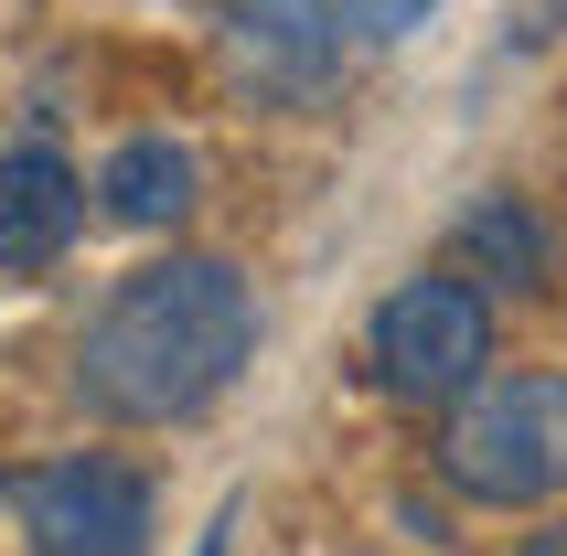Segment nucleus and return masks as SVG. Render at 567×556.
I'll use <instances>...</instances> for the list:
<instances>
[{
	"instance_id": "obj_1",
	"label": "nucleus",
	"mask_w": 567,
	"mask_h": 556,
	"mask_svg": "<svg viewBox=\"0 0 567 556\" xmlns=\"http://www.w3.org/2000/svg\"><path fill=\"white\" fill-rule=\"evenodd\" d=\"M247 353H257V289L225 257H161L96 300L86 342H75V397L118 429H172L193 406H215Z\"/></svg>"
},
{
	"instance_id": "obj_2",
	"label": "nucleus",
	"mask_w": 567,
	"mask_h": 556,
	"mask_svg": "<svg viewBox=\"0 0 567 556\" xmlns=\"http://www.w3.org/2000/svg\"><path fill=\"white\" fill-rule=\"evenodd\" d=\"M440 471L461 503H546L567 493V374H482L440 429Z\"/></svg>"
},
{
	"instance_id": "obj_3",
	"label": "nucleus",
	"mask_w": 567,
	"mask_h": 556,
	"mask_svg": "<svg viewBox=\"0 0 567 556\" xmlns=\"http://www.w3.org/2000/svg\"><path fill=\"white\" fill-rule=\"evenodd\" d=\"M364 364L396 406H461L493 364V310L472 278H408L364 332Z\"/></svg>"
},
{
	"instance_id": "obj_4",
	"label": "nucleus",
	"mask_w": 567,
	"mask_h": 556,
	"mask_svg": "<svg viewBox=\"0 0 567 556\" xmlns=\"http://www.w3.org/2000/svg\"><path fill=\"white\" fill-rule=\"evenodd\" d=\"M11 514H22L32 556H151V482L107 450H75V461H32L0 482Z\"/></svg>"
},
{
	"instance_id": "obj_5",
	"label": "nucleus",
	"mask_w": 567,
	"mask_h": 556,
	"mask_svg": "<svg viewBox=\"0 0 567 556\" xmlns=\"http://www.w3.org/2000/svg\"><path fill=\"white\" fill-rule=\"evenodd\" d=\"M343 22L321 11V0H236L225 11V64H236V86L268 96V107H321L332 75H343Z\"/></svg>"
},
{
	"instance_id": "obj_6",
	"label": "nucleus",
	"mask_w": 567,
	"mask_h": 556,
	"mask_svg": "<svg viewBox=\"0 0 567 556\" xmlns=\"http://www.w3.org/2000/svg\"><path fill=\"white\" fill-rule=\"evenodd\" d=\"M75 225H86V183H75V172L43 151V140L0 151V278H43V268H64Z\"/></svg>"
},
{
	"instance_id": "obj_7",
	"label": "nucleus",
	"mask_w": 567,
	"mask_h": 556,
	"mask_svg": "<svg viewBox=\"0 0 567 556\" xmlns=\"http://www.w3.org/2000/svg\"><path fill=\"white\" fill-rule=\"evenodd\" d=\"M193 183H204V161L183 151V140H118L107 151V172H96V204H107V225H140V236H161V225L193 215Z\"/></svg>"
},
{
	"instance_id": "obj_8",
	"label": "nucleus",
	"mask_w": 567,
	"mask_h": 556,
	"mask_svg": "<svg viewBox=\"0 0 567 556\" xmlns=\"http://www.w3.org/2000/svg\"><path fill=\"white\" fill-rule=\"evenodd\" d=\"M461 268L504 278V289H546V278H557V236H546L536 204L493 193V204H472V215H461Z\"/></svg>"
},
{
	"instance_id": "obj_9",
	"label": "nucleus",
	"mask_w": 567,
	"mask_h": 556,
	"mask_svg": "<svg viewBox=\"0 0 567 556\" xmlns=\"http://www.w3.org/2000/svg\"><path fill=\"white\" fill-rule=\"evenodd\" d=\"M332 22H343V43H396V32H417L440 0H321Z\"/></svg>"
},
{
	"instance_id": "obj_10",
	"label": "nucleus",
	"mask_w": 567,
	"mask_h": 556,
	"mask_svg": "<svg viewBox=\"0 0 567 556\" xmlns=\"http://www.w3.org/2000/svg\"><path fill=\"white\" fill-rule=\"evenodd\" d=\"M225 535H236V503H225V514H215V525H204V535H193V556H225Z\"/></svg>"
},
{
	"instance_id": "obj_11",
	"label": "nucleus",
	"mask_w": 567,
	"mask_h": 556,
	"mask_svg": "<svg viewBox=\"0 0 567 556\" xmlns=\"http://www.w3.org/2000/svg\"><path fill=\"white\" fill-rule=\"evenodd\" d=\"M525 556H567V525H546V535H525Z\"/></svg>"
}]
</instances>
